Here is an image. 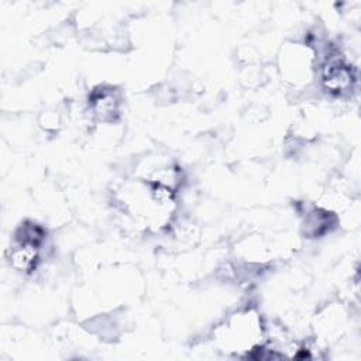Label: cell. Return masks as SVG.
<instances>
[{"instance_id":"6da1fadb","label":"cell","mask_w":361,"mask_h":361,"mask_svg":"<svg viewBox=\"0 0 361 361\" xmlns=\"http://www.w3.org/2000/svg\"><path fill=\"white\" fill-rule=\"evenodd\" d=\"M355 76L343 58H330L323 69V85L334 94H343L353 87Z\"/></svg>"},{"instance_id":"7a4b0ae2","label":"cell","mask_w":361,"mask_h":361,"mask_svg":"<svg viewBox=\"0 0 361 361\" xmlns=\"http://www.w3.org/2000/svg\"><path fill=\"white\" fill-rule=\"evenodd\" d=\"M38 259V245L28 243H18V245L11 251L10 261L11 265L18 271H31Z\"/></svg>"},{"instance_id":"3957f363","label":"cell","mask_w":361,"mask_h":361,"mask_svg":"<svg viewBox=\"0 0 361 361\" xmlns=\"http://www.w3.org/2000/svg\"><path fill=\"white\" fill-rule=\"evenodd\" d=\"M116 106H117V102H116L114 96H111V94H109V93L100 94V96L96 97L94 102H93L94 111H96V114H99L100 117H106V116L114 113V111H116Z\"/></svg>"}]
</instances>
